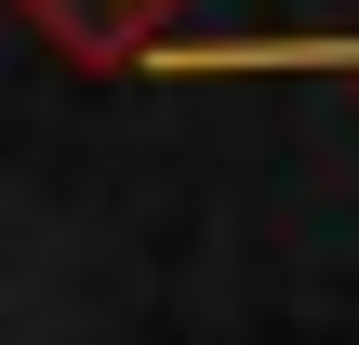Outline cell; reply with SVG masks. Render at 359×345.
<instances>
[{"instance_id": "obj_1", "label": "cell", "mask_w": 359, "mask_h": 345, "mask_svg": "<svg viewBox=\"0 0 359 345\" xmlns=\"http://www.w3.org/2000/svg\"><path fill=\"white\" fill-rule=\"evenodd\" d=\"M13 13H27V40L67 53V66H160V40H173L200 0H13Z\"/></svg>"}]
</instances>
